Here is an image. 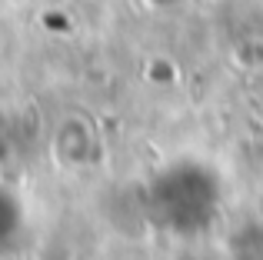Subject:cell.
I'll return each instance as SVG.
<instances>
[{"mask_svg":"<svg viewBox=\"0 0 263 260\" xmlns=\"http://www.w3.org/2000/svg\"><path fill=\"white\" fill-rule=\"evenodd\" d=\"M50 147H53V160L64 170H80L84 163H90V157H93V130H90L87 120L67 117L64 124L57 127Z\"/></svg>","mask_w":263,"mask_h":260,"instance_id":"cell-1","label":"cell"},{"mask_svg":"<svg viewBox=\"0 0 263 260\" xmlns=\"http://www.w3.org/2000/svg\"><path fill=\"white\" fill-rule=\"evenodd\" d=\"M17 227H20V207L7 190H0V247L10 244V237H13Z\"/></svg>","mask_w":263,"mask_h":260,"instance_id":"cell-2","label":"cell"}]
</instances>
